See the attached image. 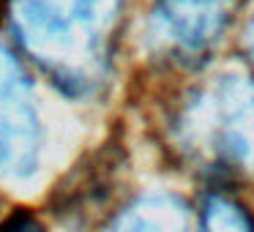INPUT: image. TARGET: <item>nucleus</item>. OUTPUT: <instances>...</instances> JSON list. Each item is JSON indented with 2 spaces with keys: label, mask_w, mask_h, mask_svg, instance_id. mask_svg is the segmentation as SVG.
I'll use <instances>...</instances> for the list:
<instances>
[{
  "label": "nucleus",
  "mask_w": 254,
  "mask_h": 232,
  "mask_svg": "<svg viewBox=\"0 0 254 232\" xmlns=\"http://www.w3.org/2000/svg\"><path fill=\"white\" fill-rule=\"evenodd\" d=\"M246 52H249V58H252V63H254V22L246 28Z\"/></svg>",
  "instance_id": "8"
},
{
  "label": "nucleus",
  "mask_w": 254,
  "mask_h": 232,
  "mask_svg": "<svg viewBox=\"0 0 254 232\" xmlns=\"http://www.w3.org/2000/svg\"><path fill=\"white\" fill-rule=\"evenodd\" d=\"M238 0H156L150 28L170 55H205L230 25Z\"/></svg>",
  "instance_id": "4"
},
{
  "label": "nucleus",
  "mask_w": 254,
  "mask_h": 232,
  "mask_svg": "<svg viewBox=\"0 0 254 232\" xmlns=\"http://www.w3.org/2000/svg\"><path fill=\"white\" fill-rule=\"evenodd\" d=\"M110 232H189V216L175 197H142L118 216Z\"/></svg>",
  "instance_id": "5"
},
{
  "label": "nucleus",
  "mask_w": 254,
  "mask_h": 232,
  "mask_svg": "<svg viewBox=\"0 0 254 232\" xmlns=\"http://www.w3.org/2000/svg\"><path fill=\"white\" fill-rule=\"evenodd\" d=\"M123 0H11L19 47L68 96H90L110 71Z\"/></svg>",
  "instance_id": "1"
},
{
  "label": "nucleus",
  "mask_w": 254,
  "mask_h": 232,
  "mask_svg": "<svg viewBox=\"0 0 254 232\" xmlns=\"http://www.w3.org/2000/svg\"><path fill=\"white\" fill-rule=\"evenodd\" d=\"M0 232H44V227L28 213H17L6 221V224L0 227Z\"/></svg>",
  "instance_id": "7"
},
{
  "label": "nucleus",
  "mask_w": 254,
  "mask_h": 232,
  "mask_svg": "<svg viewBox=\"0 0 254 232\" xmlns=\"http://www.w3.org/2000/svg\"><path fill=\"white\" fill-rule=\"evenodd\" d=\"M202 232H254V219L232 197L210 194L202 202Z\"/></svg>",
  "instance_id": "6"
},
{
  "label": "nucleus",
  "mask_w": 254,
  "mask_h": 232,
  "mask_svg": "<svg viewBox=\"0 0 254 232\" xmlns=\"http://www.w3.org/2000/svg\"><path fill=\"white\" fill-rule=\"evenodd\" d=\"M41 123L33 82L22 63L0 47V175L25 180L39 167Z\"/></svg>",
  "instance_id": "3"
},
{
  "label": "nucleus",
  "mask_w": 254,
  "mask_h": 232,
  "mask_svg": "<svg viewBox=\"0 0 254 232\" xmlns=\"http://www.w3.org/2000/svg\"><path fill=\"white\" fill-rule=\"evenodd\" d=\"M183 145L205 156L210 167L254 175V79L221 74L186 104Z\"/></svg>",
  "instance_id": "2"
}]
</instances>
